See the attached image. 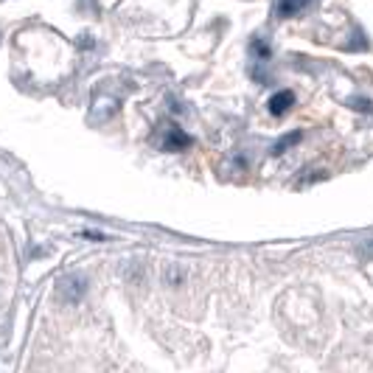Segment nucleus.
Here are the masks:
<instances>
[{"mask_svg": "<svg viewBox=\"0 0 373 373\" xmlns=\"http://www.w3.org/2000/svg\"><path fill=\"white\" fill-rule=\"evenodd\" d=\"M57 295L62 303H79L85 295H87V278L82 272H73V275H65L59 284H57Z\"/></svg>", "mask_w": 373, "mask_h": 373, "instance_id": "obj_1", "label": "nucleus"}, {"mask_svg": "<svg viewBox=\"0 0 373 373\" xmlns=\"http://www.w3.org/2000/svg\"><path fill=\"white\" fill-rule=\"evenodd\" d=\"M160 146H163L166 152H182V149L191 146V138L185 135L180 126H168V129L163 132V138H160Z\"/></svg>", "mask_w": 373, "mask_h": 373, "instance_id": "obj_2", "label": "nucleus"}, {"mask_svg": "<svg viewBox=\"0 0 373 373\" xmlns=\"http://www.w3.org/2000/svg\"><path fill=\"white\" fill-rule=\"evenodd\" d=\"M292 107H295V93H292V90H278V93H272V98H270V104H267V110H270L272 118H284Z\"/></svg>", "mask_w": 373, "mask_h": 373, "instance_id": "obj_3", "label": "nucleus"}, {"mask_svg": "<svg viewBox=\"0 0 373 373\" xmlns=\"http://www.w3.org/2000/svg\"><path fill=\"white\" fill-rule=\"evenodd\" d=\"M115 110H118V101H115V98H110V96H98V98L93 101V121L101 124V121L112 118Z\"/></svg>", "mask_w": 373, "mask_h": 373, "instance_id": "obj_4", "label": "nucleus"}, {"mask_svg": "<svg viewBox=\"0 0 373 373\" xmlns=\"http://www.w3.org/2000/svg\"><path fill=\"white\" fill-rule=\"evenodd\" d=\"M309 6V0H278V17L281 20H289V17H295L298 12H303Z\"/></svg>", "mask_w": 373, "mask_h": 373, "instance_id": "obj_5", "label": "nucleus"}, {"mask_svg": "<svg viewBox=\"0 0 373 373\" xmlns=\"http://www.w3.org/2000/svg\"><path fill=\"white\" fill-rule=\"evenodd\" d=\"M300 140H303V132H298V129H295V132L284 135V138H281V140L272 146V154H275V157H281L286 149H292V146H295V143H300Z\"/></svg>", "mask_w": 373, "mask_h": 373, "instance_id": "obj_6", "label": "nucleus"}, {"mask_svg": "<svg viewBox=\"0 0 373 373\" xmlns=\"http://www.w3.org/2000/svg\"><path fill=\"white\" fill-rule=\"evenodd\" d=\"M348 104H351L356 112H373V101H370V98H365V96H353Z\"/></svg>", "mask_w": 373, "mask_h": 373, "instance_id": "obj_7", "label": "nucleus"}, {"mask_svg": "<svg viewBox=\"0 0 373 373\" xmlns=\"http://www.w3.org/2000/svg\"><path fill=\"white\" fill-rule=\"evenodd\" d=\"M163 278H166L168 286H180V284L185 281V275L180 272V267H166V275H163Z\"/></svg>", "mask_w": 373, "mask_h": 373, "instance_id": "obj_8", "label": "nucleus"}, {"mask_svg": "<svg viewBox=\"0 0 373 373\" xmlns=\"http://www.w3.org/2000/svg\"><path fill=\"white\" fill-rule=\"evenodd\" d=\"M345 48H348V51H367L365 34H362V31L356 29V31H353V40H351V43H345Z\"/></svg>", "mask_w": 373, "mask_h": 373, "instance_id": "obj_9", "label": "nucleus"}, {"mask_svg": "<svg viewBox=\"0 0 373 373\" xmlns=\"http://www.w3.org/2000/svg\"><path fill=\"white\" fill-rule=\"evenodd\" d=\"M253 54L261 57V59H267V57H270V45H267L264 40H253Z\"/></svg>", "mask_w": 373, "mask_h": 373, "instance_id": "obj_10", "label": "nucleus"}, {"mask_svg": "<svg viewBox=\"0 0 373 373\" xmlns=\"http://www.w3.org/2000/svg\"><path fill=\"white\" fill-rule=\"evenodd\" d=\"M362 250H365V256H367V258H373V239H370V242H365V247H362Z\"/></svg>", "mask_w": 373, "mask_h": 373, "instance_id": "obj_11", "label": "nucleus"}]
</instances>
